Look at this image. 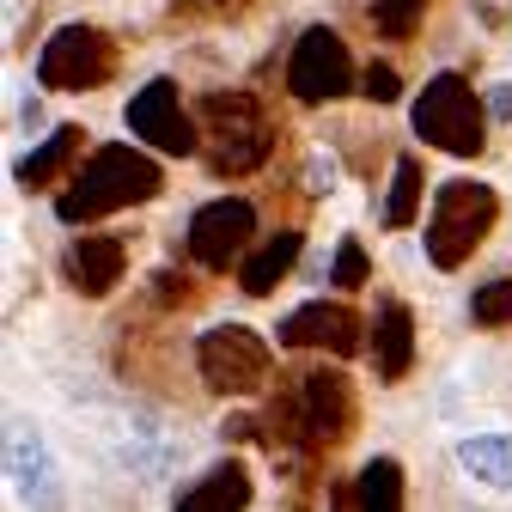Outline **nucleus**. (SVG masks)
<instances>
[{"label": "nucleus", "mask_w": 512, "mask_h": 512, "mask_svg": "<svg viewBox=\"0 0 512 512\" xmlns=\"http://www.w3.org/2000/svg\"><path fill=\"white\" fill-rule=\"evenodd\" d=\"M299 250H305V238H299V226H281V232H269L263 244H256L250 256H244V269H238V287L250 293V299H269L287 275H293V263H299Z\"/></svg>", "instance_id": "nucleus-16"}, {"label": "nucleus", "mask_w": 512, "mask_h": 512, "mask_svg": "<svg viewBox=\"0 0 512 512\" xmlns=\"http://www.w3.org/2000/svg\"><path fill=\"white\" fill-rule=\"evenodd\" d=\"M421 147L452 153V159H482L488 147V104L476 98V86L464 74H433L409 110Z\"/></svg>", "instance_id": "nucleus-4"}, {"label": "nucleus", "mask_w": 512, "mask_h": 512, "mask_svg": "<svg viewBox=\"0 0 512 512\" xmlns=\"http://www.w3.org/2000/svg\"><path fill=\"white\" fill-rule=\"evenodd\" d=\"M354 494H360V512H403V464L397 458H372L366 470H360V482H354Z\"/></svg>", "instance_id": "nucleus-20"}, {"label": "nucleus", "mask_w": 512, "mask_h": 512, "mask_svg": "<svg viewBox=\"0 0 512 512\" xmlns=\"http://www.w3.org/2000/svg\"><path fill=\"white\" fill-rule=\"evenodd\" d=\"M189 256L208 269V275H226V269H244V256L256 250V208L244 196H220V202H202L196 220L183 232Z\"/></svg>", "instance_id": "nucleus-10"}, {"label": "nucleus", "mask_w": 512, "mask_h": 512, "mask_svg": "<svg viewBox=\"0 0 512 512\" xmlns=\"http://www.w3.org/2000/svg\"><path fill=\"white\" fill-rule=\"evenodd\" d=\"M122 275H128V244L110 238V232H80L68 250H61V281H68L80 299H110Z\"/></svg>", "instance_id": "nucleus-12"}, {"label": "nucleus", "mask_w": 512, "mask_h": 512, "mask_svg": "<svg viewBox=\"0 0 512 512\" xmlns=\"http://www.w3.org/2000/svg\"><path fill=\"white\" fill-rule=\"evenodd\" d=\"M500 220V196L488 183H470V177H452V183H439V196H433V214H427V263L433 269H464L470 256L488 244Z\"/></svg>", "instance_id": "nucleus-3"}, {"label": "nucleus", "mask_w": 512, "mask_h": 512, "mask_svg": "<svg viewBox=\"0 0 512 512\" xmlns=\"http://www.w3.org/2000/svg\"><path fill=\"white\" fill-rule=\"evenodd\" d=\"M214 7H226V0H214Z\"/></svg>", "instance_id": "nucleus-28"}, {"label": "nucleus", "mask_w": 512, "mask_h": 512, "mask_svg": "<svg viewBox=\"0 0 512 512\" xmlns=\"http://www.w3.org/2000/svg\"><path fill=\"white\" fill-rule=\"evenodd\" d=\"M421 196H427V165L415 159V153H397V171H391V196H384V226L391 232H403V226H415L421 220Z\"/></svg>", "instance_id": "nucleus-18"}, {"label": "nucleus", "mask_w": 512, "mask_h": 512, "mask_svg": "<svg viewBox=\"0 0 512 512\" xmlns=\"http://www.w3.org/2000/svg\"><path fill=\"white\" fill-rule=\"evenodd\" d=\"M80 153H86V128H80V122H61L55 135H43V141L13 165V183H19V189H31V196H37V189H55V183L68 189V183H74Z\"/></svg>", "instance_id": "nucleus-14"}, {"label": "nucleus", "mask_w": 512, "mask_h": 512, "mask_svg": "<svg viewBox=\"0 0 512 512\" xmlns=\"http://www.w3.org/2000/svg\"><path fill=\"white\" fill-rule=\"evenodd\" d=\"M458 464L482 482V488H512V433H482V439H464L458 445Z\"/></svg>", "instance_id": "nucleus-19"}, {"label": "nucleus", "mask_w": 512, "mask_h": 512, "mask_svg": "<svg viewBox=\"0 0 512 512\" xmlns=\"http://www.w3.org/2000/svg\"><path fill=\"white\" fill-rule=\"evenodd\" d=\"M360 98L366 104H397L403 98V74L391 68V61H372V68L360 74Z\"/></svg>", "instance_id": "nucleus-25"}, {"label": "nucleus", "mask_w": 512, "mask_h": 512, "mask_svg": "<svg viewBox=\"0 0 512 512\" xmlns=\"http://www.w3.org/2000/svg\"><path fill=\"white\" fill-rule=\"evenodd\" d=\"M470 317H476L482 330H506V324H512V275L482 281V287L470 293Z\"/></svg>", "instance_id": "nucleus-22"}, {"label": "nucleus", "mask_w": 512, "mask_h": 512, "mask_svg": "<svg viewBox=\"0 0 512 512\" xmlns=\"http://www.w3.org/2000/svg\"><path fill=\"white\" fill-rule=\"evenodd\" d=\"M196 122H202V135H208V171L214 177H250V171H263L275 141H281V128L269 122L263 98L256 92H208L196 104Z\"/></svg>", "instance_id": "nucleus-2"}, {"label": "nucleus", "mask_w": 512, "mask_h": 512, "mask_svg": "<svg viewBox=\"0 0 512 512\" xmlns=\"http://www.w3.org/2000/svg\"><path fill=\"white\" fill-rule=\"evenodd\" d=\"M153 305L159 311H189V305H202V287L189 281L183 269H159L153 275Z\"/></svg>", "instance_id": "nucleus-24"}, {"label": "nucleus", "mask_w": 512, "mask_h": 512, "mask_svg": "<svg viewBox=\"0 0 512 512\" xmlns=\"http://www.w3.org/2000/svg\"><path fill=\"white\" fill-rule=\"evenodd\" d=\"M409 366H415V311L403 299H384L372 324V372L378 384H403Z\"/></svg>", "instance_id": "nucleus-15"}, {"label": "nucleus", "mask_w": 512, "mask_h": 512, "mask_svg": "<svg viewBox=\"0 0 512 512\" xmlns=\"http://www.w3.org/2000/svg\"><path fill=\"white\" fill-rule=\"evenodd\" d=\"M275 342L281 348H317V354H330V360H348L366 342V317L354 305H342V299H311V305L287 311L281 324H275Z\"/></svg>", "instance_id": "nucleus-11"}, {"label": "nucleus", "mask_w": 512, "mask_h": 512, "mask_svg": "<svg viewBox=\"0 0 512 512\" xmlns=\"http://www.w3.org/2000/svg\"><path fill=\"white\" fill-rule=\"evenodd\" d=\"M122 122H128V135H141L153 153H165V159H189V153H202V122L189 116V104H183V92H177V80H147L135 98H128V110H122Z\"/></svg>", "instance_id": "nucleus-9"}, {"label": "nucleus", "mask_w": 512, "mask_h": 512, "mask_svg": "<svg viewBox=\"0 0 512 512\" xmlns=\"http://www.w3.org/2000/svg\"><path fill=\"white\" fill-rule=\"evenodd\" d=\"M116 68H122V49H116L110 31L61 25L37 55V86L43 92H98V86L116 80Z\"/></svg>", "instance_id": "nucleus-5"}, {"label": "nucleus", "mask_w": 512, "mask_h": 512, "mask_svg": "<svg viewBox=\"0 0 512 512\" xmlns=\"http://www.w3.org/2000/svg\"><path fill=\"white\" fill-rule=\"evenodd\" d=\"M159 189H165V171H159L153 153L128 147V141H110V147H98V153L74 171V183L55 196V220H61V226H92V220H104V214H122V208L153 202Z\"/></svg>", "instance_id": "nucleus-1"}, {"label": "nucleus", "mask_w": 512, "mask_h": 512, "mask_svg": "<svg viewBox=\"0 0 512 512\" xmlns=\"http://www.w3.org/2000/svg\"><path fill=\"white\" fill-rule=\"evenodd\" d=\"M427 7H433V0H372V25H378V37L409 43V37L421 31Z\"/></svg>", "instance_id": "nucleus-21"}, {"label": "nucleus", "mask_w": 512, "mask_h": 512, "mask_svg": "<svg viewBox=\"0 0 512 512\" xmlns=\"http://www.w3.org/2000/svg\"><path fill=\"white\" fill-rule=\"evenodd\" d=\"M196 372L214 397H256L275 372V354L250 324H214L196 342Z\"/></svg>", "instance_id": "nucleus-6"}, {"label": "nucleus", "mask_w": 512, "mask_h": 512, "mask_svg": "<svg viewBox=\"0 0 512 512\" xmlns=\"http://www.w3.org/2000/svg\"><path fill=\"white\" fill-rule=\"evenodd\" d=\"M488 116H494V122H512V86H494V92H488Z\"/></svg>", "instance_id": "nucleus-27"}, {"label": "nucleus", "mask_w": 512, "mask_h": 512, "mask_svg": "<svg viewBox=\"0 0 512 512\" xmlns=\"http://www.w3.org/2000/svg\"><path fill=\"white\" fill-rule=\"evenodd\" d=\"M287 92L299 104H336V98L360 92V74H354V55H348L342 31H330V25L299 31V43L287 55Z\"/></svg>", "instance_id": "nucleus-8"}, {"label": "nucleus", "mask_w": 512, "mask_h": 512, "mask_svg": "<svg viewBox=\"0 0 512 512\" xmlns=\"http://www.w3.org/2000/svg\"><path fill=\"white\" fill-rule=\"evenodd\" d=\"M360 427V391L342 366H317L299 378V433L305 452H342Z\"/></svg>", "instance_id": "nucleus-7"}, {"label": "nucleus", "mask_w": 512, "mask_h": 512, "mask_svg": "<svg viewBox=\"0 0 512 512\" xmlns=\"http://www.w3.org/2000/svg\"><path fill=\"white\" fill-rule=\"evenodd\" d=\"M330 281L342 287V293H360L366 281H372V256H366V244L348 232L342 244H336V263H330Z\"/></svg>", "instance_id": "nucleus-23"}, {"label": "nucleus", "mask_w": 512, "mask_h": 512, "mask_svg": "<svg viewBox=\"0 0 512 512\" xmlns=\"http://www.w3.org/2000/svg\"><path fill=\"white\" fill-rule=\"evenodd\" d=\"M7 476H13V494L31 506V512H61V476H55V458L49 445L19 421L7 433Z\"/></svg>", "instance_id": "nucleus-13"}, {"label": "nucleus", "mask_w": 512, "mask_h": 512, "mask_svg": "<svg viewBox=\"0 0 512 512\" xmlns=\"http://www.w3.org/2000/svg\"><path fill=\"white\" fill-rule=\"evenodd\" d=\"M250 494H256L250 470H244L238 458H226V464L202 470L196 488L177 494V512H250Z\"/></svg>", "instance_id": "nucleus-17"}, {"label": "nucleus", "mask_w": 512, "mask_h": 512, "mask_svg": "<svg viewBox=\"0 0 512 512\" xmlns=\"http://www.w3.org/2000/svg\"><path fill=\"white\" fill-rule=\"evenodd\" d=\"M305 177H311V189H317V196H330V183H336V165H330V159H324V153H317V159H311V171H305Z\"/></svg>", "instance_id": "nucleus-26"}]
</instances>
